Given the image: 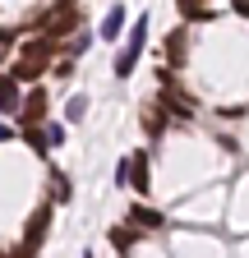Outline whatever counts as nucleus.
I'll return each instance as SVG.
<instances>
[{
  "instance_id": "nucleus-14",
  "label": "nucleus",
  "mask_w": 249,
  "mask_h": 258,
  "mask_svg": "<svg viewBox=\"0 0 249 258\" xmlns=\"http://www.w3.org/2000/svg\"><path fill=\"white\" fill-rule=\"evenodd\" d=\"M5 139H10V124H0V143H5Z\"/></svg>"
},
{
  "instance_id": "nucleus-11",
  "label": "nucleus",
  "mask_w": 249,
  "mask_h": 258,
  "mask_svg": "<svg viewBox=\"0 0 249 258\" xmlns=\"http://www.w3.org/2000/svg\"><path fill=\"white\" fill-rule=\"evenodd\" d=\"M88 46H92V32H79V37H74V42H70V55H74V60H79V55H83V51H88Z\"/></svg>"
},
{
  "instance_id": "nucleus-10",
  "label": "nucleus",
  "mask_w": 249,
  "mask_h": 258,
  "mask_svg": "<svg viewBox=\"0 0 249 258\" xmlns=\"http://www.w3.org/2000/svg\"><path fill=\"white\" fill-rule=\"evenodd\" d=\"M180 14H190V19H212V10L199 5V0H180Z\"/></svg>"
},
{
  "instance_id": "nucleus-2",
  "label": "nucleus",
  "mask_w": 249,
  "mask_h": 258,
  "mask_svg": "<svg viewBox=\"0 0 249 258\" xmlns=\"http://www.w3.org/2000/svg\"><path fill=\"white\" fill-rule=\"evenodd\" d=\"M42 115H46V92L37 88V92H28L23 97V106H19V120L33 129V124H42Z\"/></svg>"
},
{
  "instance_id": "nucleus-7",
  "label": "nucleus",
  "mask_w": 249,
  "mask_h": 258,
  "mask_svg": "<svg viewBox=\"0 0 249 258\" xmlns=\"http://www.w3.org/2000/svg\"><path fill=\"white\" fill-rule=\"evenodd\" d=\"M143 129H148V134H162V129H166V106H148L143 111Z\"/></svg>"
},
{
  "instance_id": "nucleus-8",
  "label": "nucleus",
  "mask_w": 249,
  "mask_h": 258,
  "mask_svg": "<svg viewBox=\"0 0 249 258\" xmlns=\"http://www.w3.org/2000/svg\"><path fill=\"white\" fill-rule=\"evenodd\" d=\"M83 115H88V97H83V92H74L70 102H65V120H74V124H79Z\"/></svg>"
},
{
  "instance_id": "nucleus-4",
  "label": "nucleus",
  "mask_w": 249,
  "mask_h": 258,
  "mask_svg": "<svg viewBox=\"0 0 249 258\" xmlns=\"http://www.w3.org/2000/svg\"><path fill=\"white\" fill-rule=\"evenodd\" d=\"M19 106H23V97H19V79L5 74V79H0V111H14V115H19Z\"/></svg>"
},
{
  "instance_id": "nucleus-9",
  "label": "nucleus",
  "mask_w": 249,
  "mask_h": 258,
  "mask_svg": "<svg viewBox=\"0 0 249 258\" xmlns=\"http://www.w3.org/2000/svg\"><path fill=\"white\" fill-rule=\"evenodd\" d=\"M166 55H171V64H180V60H184V28H175V32H171Z\"/></svg>"
},
{
  "instance_id": "nucleus-12",
  "label": "nucleus",
  "mask_w": 249,
  "mask_h": 258,
  "mask_svg": "<svg viewBox=\"0 0 249 258\" xmlns=\"http://www.w3.org/2000/svg\"><path fill=\"white\" fill-rule=\"evenodd\" d=\"M51 184H55V203H65L70 199V180L65 175H51Z\"/></svg>"
},
{
  "instance_id": "nucleus-6",
  "label": "nucleus",
  "mask_w": 249,
  "mask_h": 258,
  "mask_svg": "<svg viewBox=\"0 0 249 258\" xmlns=\"http://www.w3.org/2000/svg\"><path fill=\"white\" fill-rule=\"evenodd\" d=\"M120 32H125V5H111V14L102 19V32H97V37L102 42H115Z\"/></svg>"
},
{
  "instance_id": "nucleus-5",
  "label": "nucleus",
  "mask_w": 249,
  "mask_h": 258,
  "mask_svg": "<svg viewBox=\"0 0 249 258\" xmlns=\"http://www.w3.org/2000/svg\"><path fill=\"white\" fill-rule=\"evenodd\" d=\"M130 221L139 226V231H157V226H166L157 208H143V203H134V208H130Z\"/></svg>"
},
{
  "instance_id": "nucleus-1",
  "label": "nucleus",
  "mask_w": 249,
  "mask_h": 258,
  "mask_svg": "<svg viewBox=\"0 0 249 258\" xmlns=\"http://www.w3.org/2000/svg\"><path fill=\"white\" fill-rule=\"evenodd\" d=\"M143 46H148V14L134 19V28L125 32V46H120V55H115V79H130V74H134V64H139Z\"/></svg>"
},
{
  "instance_id": "nucleus-13",
  "label": "nucleus",
  "mask_w": 249,
  "mask_h": 258,
  "mask_svg": "<svg viewBox=\"0 0 249 258\" xmlns=\"http://www.w3.org/2000/svg\"><path fill=\"white\" fill-rule=\"evenodd\" d=\"M115 184H130V157H125L120 166H115Z\"/></svg>"
},
{
  "instance_id": "nucleus-3",
  "label": "nucleus",
  "mask_w": 249,
  "mask_h": 258,
  "mask_svg": "<svg viewBox=\"0 0 249 258\" xmlns=\"http://www.w3.org/2000/svg\"><path fill=\"white\" fill-rule=\"evenodd\" d=\"M130 189H139V194H148V184H152V171H148V152H134L130 157Z\"/></svg>"
}]
</instances>
